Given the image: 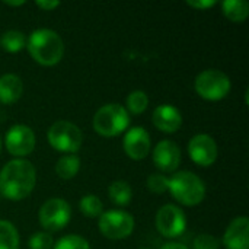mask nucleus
Here are the masks:
<instances>
[{"label": "nucleus", "instance_id": "obj_1", "mask_svg": "<svg viewBox=\"0 0 249 249\" xmlns=\"http://www.w3.org/2000/svg\"><path fill=\"white\" fill-rule=\"evenodd\" d=\"M36 184L34 165L25 159H13L0 171V194L10 201L26 198Z\"/></svg>", "mask_w": 249, "mask_h": 249}, {"label": "nucleus", "instance_id": "obj_2", "mask_svg": "<svg viewBox=\"0 0 249 249\" xmlns=\"http://www.w3.org/2000/svg\"><path fill=\"white\" fill-rule=\"evenodd\" d=\"M26 48L31 57L41 66L50 67L60 63L64 55V44L61 36L47 28L35 29L26 39Z\"/></svg>", "mask_w": 249, "mask_h": 249}, {"label": "nucleus", "instance_id": "obj_3", "mask_svg": "<svg viewBox=\"0 0 249 249\" xmlns=\"http://www.w3.org/2000/svg\"><path fill=\"white\" fill-rule=\"evenodd\" d=\"M168 191L184 206H197L206 197V185L203 179L190 171L175 172L169 178Z\"/></svg>", "mask_w": 249, "mask_h": 249}, {"label": "nucleus", "instance_id": "obj_4", "mask_svg": "<svg viewBox=\"0 0 249 249\" xmlns=\"http://www.w3.org/2000/svg\"><path fill=\"white\" fill-rule=\"evenodd\" d=\"M130 125V114L120 104L101 107L93 117V130L104 137H117Z\"/></svg>", "mask_w": 249, "mask_h": 249}, {"label": "nucleus", "instance_id": "obj_5", "mask_svg": "<svg viewBox=\"0 0 249 249\" xmlns=\"http://www.w3.org/2000/svg\"><path fill=\"white\" fill-rule=\"evenodd\" d=\"M47 140L50 146L66 155H76L82 147L83 134L80 128L69 121H57L47 131Z\"/></svg>", "mask_w": 249, "mask_h": 249}, {"label": "nucleus", "instance_id": "obj_6", "mask_svg": "<svg viewBox=\"0 0 249 249\" xmlns=\"http://www.w3.org/2000/svg\"><path fill=\"white\" fill-rule=\"evenodd\" d=\"M194 88L203 99L220 101L231 92V79L222 70L209 69L196 77Z\"/></svg>", "mask_w": 249, "mask_h": 249}, {"label": "nucleus", "instance_id": "obj_7", "mask_svg": "<svg viewBox=\"0 0 249 249\" xmlns=\"http://www.w3.org/2000/svg\"><path fill=\"white\" fill-rule=\"evenodd\" d=\"M101 233L112 241L128 238L134 231V217L124 210H109L99 216Z\"/></svg>", "mask_w": 249, "mask_h": 249}, {"label": "nucleus", "instance_id": "obj_8", "mask_svg": "<svg viewBox=\"0 0 249 249\" xmlns=\"http://www.w3.org/2000/svg\"><path fill=\"white\" fill-rule=\"evenodd\" d=\"M38 219L45 232H58L64 229L71 219L70 204L63 198H50L39 209Z\"/></svg>", "mask_w": 249, "mask_h": 249}, {"label": "nucleus", "instance_id": "obj_9", "mask_svg": "<svg viewBox=\"0 0 249 249\" xmlns=\"http://www.w3.org/2000/svg\"><path fill=\"white\" fill-rule=\"evenodd\" d=\"M187 217L184 212L174 204H165L156 213V229L165 238H178L185 232Z\"/></svg>", "mask_w": 249, "mask_h": 249}, {"label": "nucleus", "instance_id": "obj_10", "mask_svg": "<svg viewBox=\"0 0 249 249\" xmlns=\"http://www.w3.org/2000/svg\"><path fill=\"white\" fill-rule=\"evenodd\" d=\"M4 146L7 152L16 158L28 156L35 149V134L31 127L23 124H16L10 127L4 137Z\"/></svg>", "mask_w": 249, "mask_h": 249}, {"label": "nucleus", "instance_id": "obj_11", "mask_svg": "<svg viewBox=\"0 0 249 249\" xmlns=\"http://www.w3.org/2000/svg\"><path fill=\"white\" fill-rule=\"evenodd\" d=\"M188 155L198 166H212L217 159V144L209 134H197L188 143Z\"/></svg>", "mask_w": 249, "mask_h": 249}, {"label": "nucleus", "instance_id": "obj_12", "mask_svg": "<svg viewBox=\"0 0 249 249\" xmlns=\"http://www.w3.org/2000/svg\"><path fill=\"white\" fill-rule=\"evenodd\" d=\"M123 147L130 159L142 160L150 152V136L143 127H133L125 133Z\"/></svg>", "mask_w": 249, "mask_h": 249}, {"label": "nucleus", "instance_id": "obj_13", "mask_svg": "<svg viewBox=\"0 0 249 249\" xmlns=\"http://www.w3.org/2000/svg\"><path fill=\"white\" fill-rule=\"evenodd\" d=\"M153 163L162 172H175L181 163V149L172 140H162L153 149Z\"/></svg>", "mask_w": 249, "mask_h": 249}, {"label": "nucleus", "instance_id": "obj_14", "mask_svg": "<svg viewBox=\"0 0 249 249\" xmlns=\"http://www.w3.org/2000/svg\"><path fill=\"white\" fill-rule=\"evenodd\" d=\"M226 249H249V219L241 216L233 219L223 235Z\"/></svg>", "mask_w": 249, "mask_h": 249}, {"label": "nucleus", "instance_id": "obj_15", "mask_svg": "<svg viewBox=\"0 0 249 249\" xmlns=\"http://www.w3.org/2000/svg\"><path fill=\"white\" fill-rule=\"evenodd\" d=\"M152 121L155 127L163 133H175L179 130L182 124V115L178 108L169 104L159 105L152 115Z\"/></svg>", "mask_w": 249, "mask_h": 249}, {"label": "nucleus", "instance_id": "obj_16", "mask_svg": "<svg viewBox=\"0 0 249 249\" xmlns=\"http://www.w3.org/2000/svg\"><path fill=\"white\" fill-rule=\"evenodd\" d=\"M23 93V83L19 76L13 73L0 77V102L4 105L15 104Z\"/></svg>", "mask_w": 249, "mask_h": 249}, {"label": "nucleus", "instance_id": "obj_17", "mask_svg": "<svg viewBox=\"0 0 249 249\" xmlns=\"http://www.w3.org/2000/svg\"><path fill=\"white\" fill-rule=\"evenodd\" d=\"M223 15L236 23L244 22L249 15V3L247 0H225L222 1Z\"/></svg>", "mask_w": 249, "mask_h": 249}, {"label": "nucleus", "instance_id": "obj_18", "mask_svg": "<svg viewBox=\"0 0 249 249\" xmlns=\"http://www.w3.org/2000/svg\"><path fill=\"white\" fill-rule=\"evenodd\" d=\"M80 169V159L76 155H64L55 163V172L61 179H71Z\"/></svg>", "mask_w": 249, "mask_h": 249}, {"label": "nucleus", "instance_id": "obj_19", "mask_svg": "<svg viewBox=\"0 0 249 249\" xmlns=\"http://www.w3.org/2000/svg\"><path fill=\"white\" fill-rule=\"evenodd\" d=\"M0 47L7 53H19L26 47V36L23 32L10 29L0 36Z\"/></svg>", "mask_w": 249, "mask_h": 249}, {"label": "nucleus", "instance_id": "obj_20", "mask_svg": "<svg viewBox=\"0 0 249 249\" xmlns=\"http://www.w3.org/2000/svg\"><path fill=\"white\" fill-rule=\"evenodd\" d=\"M108 196L111 198V201L117 206H127L131 201L133 197V191L128 182L125 181H115L109 185L108 188Z\"/></svg>", "mask_w": 249, "mask_h": 249}, {"label": "nucleus", "instance_id": "obj_21", "mask_svg": "<svg viewBox=\"0 0 249 249\" xmlns=\"http://www.w3.org/2000/svg\"><path fill=\"white\" fill-rule=\"evenodd\" d=\"M0 249H19V233L7 220H0Z\"/></svg>", "mask_w": 249, "mask_h": 249}, {"label": "nucleus", "instance_id": "obj_22", "mask_svg": "<svg viewBox=\"0 0 249 249\" xmlns=\"http://www.w3.org/2000/svg\"><path fill=\"white\" fill-rule=\"evenodd\" d=\"M79 207H80V212L83 216L86 217H98L104 213V204L102 201L93 196V194H88V196H83L80 203H79Z\"/></svg>", "mask_w": 249, "mask_h": 249}, {"label": "nucleus", "instance_id": "obj_23", "mask_svg": "<svg viewBox=\"0 0 249 249\" xmlns=\"http://www.w3.org/2000/svg\"><path fill=\"white\" fill-rule=\"evenodd\" d=\"M149 105V98L146 95V92L143 90H133L128 96H127V112L128 114H134V115H140L142 112L146 111Z\"/></svg>", "mask_w": 249, "mask_h": 249}, {"label": "nucleus", "instance_id": "obj_24", "mask_svg": "<svg viewBox=\"0 0 249 249\" xmlns=\"http://www.w3.org/2000/svg\"><path fill=\"white\" fill-rule=\"evenodd\" d=\"M53 249H90V245L79 235H66L54 244Z\"/></svg>", "mask_w": 249, "mask_h": 249}, {"label": "nucleus", "instance_id": "obj_25", "mask_svg": "<svg viewBox=\"0 0 249 249\" xmlns=\"http://www.w3.org/2000/svg\"><path fill=\"white\" fill-rule=\"evenodd\" d=\"M169 178L162 174H152L147 178V188L153 194H163L168 191Z\"/></svg>", "mask_w": 249, "mask_h": 249}, {"label": "nucleus", "instance_id": "obj_26", "mask_svg": "<svg viewBox=\"0 0 249 249\" xmlns=\"http://www.w3.org/2000/svg\"><path fill=\"white\" fill-rule=\"evenodd\" d=\"M54 239L48 232H36L29 238L31 249H53Z\"/></svg>", "mask_w": 249, "mask_h": 249}, {"label": "nucleus", "instance_id": "obj_27", "mask_svg": "<svg viewBox=\"0 0 249 249\" xmlns=\"http://www.w3.org/2000/svg\"><path fill=\"white\" fill-rule=\"evenodd\" d=\"M220 241L209 233H200L193 241V249H219Z\"/></svg>", "mask_w": 249, "mask_h": 249}, {"label": "nucleus", "instance_id": "obj_28", "mask_svg": "<svg viewBox=\"0 0 249 249\" xmlns=\"http://www.w3.org/2000/svg\"><path fill=\"white\" fill-rule=\"evenodd\" d=\"M187 4L190 6V7H194V9H209V7H212V6H214L216 4V1L214 0H197V1H193V0H188L187 1Z\"/></svg>", "mask_w": 249, "mask_h": 249}, {"label": "nucleus", "instance_id": "obj_29", "mask_svg": "<svg viewBox=\"0 0 249 249\" xmlns=\"http://www.w3.org/2000/svg\"><path fill=\"white\" fill-rule=\"evenodd\" d=\"M35 4L39 7V9H42V10H45V12H51V10H54L55 7H58L60 6V1H55V0H38V1H35Z\"/></svg>", "mask_w": 249, "mask_h": 249}, {"label": "nucleus", "instance_id": "obj_30", "mask_svg": "<svg viewBox=\"0 0 249 249\" xmlns=\"http://www.w3.org/2000/svg\"><path fill=\"white\" fill-rule=\"evenodd\" d=\"M160 249H188L185 245H182V244H178V242H168V244H165L163 247Z\"/></svg>", "mask_w": 249, "mask_h": 249}, {"label": "nucleus", "instance_id": "obj_31", "mask_svg": "<svg viewBox=\"0 0 249 249\" xmlns=\"http://www.w3.org/2000/svg\"><path fill=\"white\" fill-rule=\"evenodd\" d=\"M4 4H7V6H15V7H18V6H22V4H25V1H23V0H20V1H4Z\"/></svg>", "mask_w": 249, "mask_h": 249}, {"label": "nucleus", "instance_id": "obj_32", "mask_svg": "<svg viewBox=\"0 0 249 249\" xmlns=\"http://www.w3.org/2000/svg\"><path fill=\"white\" fill-rule=\"evenodd\" d=\"M1 147H3V143H1V137H0V152H1Z\"/></svg>", "mask_w": 249, "mask_h": 249}, {"label": "nucleus", "instance_id": "obj_33", "mask_svg": "<svg viewBox=\"0 0 249 249\" xmlns=\"http://www.w3.org/2000/svg\"><path fill=\"white\" fill-rule=\"evenodd\" d=\"M142 249H150V248H142Z\"/></svg>", "mask_w": 249, "mask_h": 249}]
</instances>
